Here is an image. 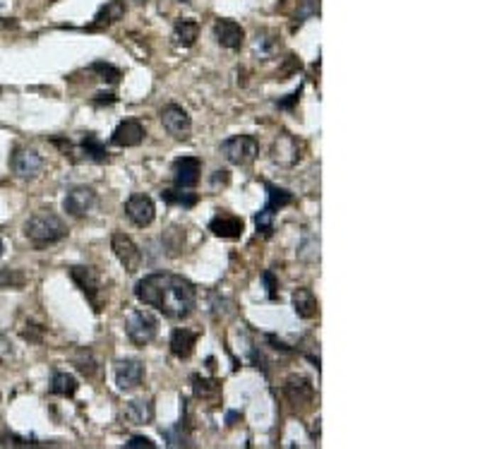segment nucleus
Wrapping results in <instances>:
<instances>
[{
  "instance_id": "1",
  "label": "nucleus",
  "mask_w": 480,
  "mask_h": 449,
  "mask_svg": "<svg viewBox=\"0 0 480 449\" xmlns=\"http://www.w3.org/2000/svg\"><path fill=\"white\" fill-rule=\"evenodd\" d=\"M135 296L140 303L161 310L170 320H185L197 305V288L192 286V281L168 271L144 276L135 286Z\"/></svg>"
},
{
  "instance_id": "2",
  "label": "nucleus",
  "mask_w": 480,
  "mask_h": 449,
  "mask_svg": "<svg viewBox=\"0 0 480 449\" xmlns=\"http://www.w3.org/2000/svg\"><path fill=\"white\" fill-rule=\"evenodd\" d=\"M24 236L36 245H50L67 236V226L62 224V219L58 214H53L50 210H41L27 219V224H24Z\"/></svg>"
},
{
  "instance_id": "3",
  "label": "nucleus",
  "mask_w": 480,
  "mask_h": 449,
  "mask_svg": "<svg viewBox=\"0 0 480 449\" xmlns=\"http://www.w3.org/2000/svg\"><path fill=\"white\" fill-rule=\"evenodd\" d=\"M125 332H128V339L135 346H147L159 334V320L147 310H135L125 320Z\"/></svg>"
},
{
  "instance_id": "4",
  "label": "nucleus",
  "mask_w": 480,
  "mask_h": 449,
  "mask_svg": "<svg viewBox=\"0 0 480 449\" xmlns=\"http://www.w3.org/2000/svg\"><path fill=\"white\" fill-rule=\"evenodd\" d=\"M221 154L231 163H236V166H248L260 154V144L250 135H236L221 142Z\"/></svg>"
},
{
  "instance_id": "5",
  "label": "nucleus",
  "mask_w": 480,
  "mask_h": 449,
  "mask_svg": "<svg viewBox=\"0 0 480 449\" xmlns=\"http://www.w3.org/2000/svg\"><path fill=\"white\" fill-rule=\"evenodd\" d=\"M267 195H269L267 207H264L255 219L257 231H262V233H271V221H274V214L279 212L281 207H286L293 202V195H290L288 190L276 188V185H271V183H267Z\"/></svg>"
},
{
  "instance_id": "6",
  "label": "nucleus",
  "mask_w": 480,
  "mask_h": 449,
  "mask_svg": "<svg viewBox=\"0 0 480 449\" xmlns=\"http://www.w3.org/2000/svg\"><path fill=\"white\" fill-rule=\"evenodd\" d=\"M111 248H113V252H116V257L120 260V264H123V267L128 269L130 274H135V271L142 267V250L137 248V243L130 236H125V233L116 231L111 236Z\"/></svg>"
},
{
  "instance_id": "7",
  "label": "nucleus",
  "mask_w": 480,
  "mask_h": 449,
  "mask_svg": "<svg viewBox=\"0 0 480 449\" xmlns=\"http://www.w3.org/2000/svg\"><path fill=\"white\" fill-rule=\"evenodd\" d=\"M97 202H99V198H97V193H94L92 188L80 185V188H72L70 193L65 195L62 207H65V212L70 214V217L82 219V217H87V214L94 210V207H97Z\"/></svg>"
},
{
  "instance_id": "8",
  "label": "nucleus",
  "mask_w": 480,
  "mask_h": 449,
  "mask_svg": "<svg viewBox=\"0 0 480 449\" xmlns=\"http://www.w3.org/2000/svg\"><path fill=\"white\" fill-rule=\"evenodd\" d=\"M161 123L163 128L168 130V135L178 137V140H187V137H190L192 120L182 106H175V104L166 106V109L161 111Z\"/></svg>"
},
{
  "instance_id": "9",
  "label": "nucleus",
  "mask_w": 480,
  "mask_h": 449,
  "mask_svg": "<svg viewBox=\"0 0 480 449\" xmlns=\"http://www.w3.org/2000/svg\"><path fill=\"white\" fill-rule=\"evenodd\" d=\"M70 276L82 288V293L87 296V301L92 303V308L99 313L101 310V281H99L97 271L89 267H70Z\"/></svg>"
},
{
  "instance_id": "10",
  "label": "nucleus",
  "mask_w": 480,
  "mask_h": 449,
  "mask_svg": "<svg viewBox=\"0 0 480 449\" xmlns=\"http://www.w3.org/2000/svg\"><path fill=\"white\" fill-rule=\"evenodd\" d=\"M125 217H128L132 224L140 226H149L156 217V207L147 195H132V198L125 202Z\"/></svg>"
},
{
  "instance_id": "11",
  "label": "nucleus",
  "mask_w": 480,
  "mask_h": 449,
  "mask_svg": "<svg viewBox=\"0 0 480 449\" xmlns=\"http://www.w3.org/2000/svg\"><path fill=\"white\" fill-rule=\"evenodd\" d=\"M144 379V365L140 360H118L116 363V384L118 389L132 391L142 384Z\"/></svg>"
},
{
  "instance_id": "12",
  "label": "nucleus",
  "mask_w": 480,
  "mask_h": 449,
  "mask_svg": "<svg viewBox=\"0 0 480 449\" xmlns=\"http://www.w3.org/2000/svg\"><path fill=\"white\" fill-rule=\"evenodd\" d=\"M209 231L214 236L219 238H229V240H236L245 233V221L236 217V214H229V212H219L217 217L209 221Z\"/></svg>"
},
{
  "instance_id": "13",
  "label": "nucleus",
  "mask_w": 480,
  "mask_h": 449,
  "mask_svg": "<svg viewBox=\"0 0 480 449\" xmlns=\"http://www.w3.org/2000/svg\"><path fill=\"white\" fill-rule=\"evenodd\" d=\"M200 173H202V161L195 159V156H182V159L173 163V180H175V185L182 190L197 185Z\"/></svg>"
},
{
  "instance_id": "14",
  "label": "nucleus",
  "mask_w": 480,
  "mask_h": 449,
  "mask_svg": "<svg viewBox=\"0 0 480 449\" xmlns=\"http://www.w3.org/2000/svg\"><path fill=\"white\" fill-rule=\"evenodd\" d=\"M144 125L140 120H123V123L118 125L116 130H113V137L111 142L116 144V147H137V144H142L144 140Z\"/></svg>"
},
{
  "instance_id": "15",
  "label": "nucleus",
  "mask_w": 480,
  "mask_h": 449,
  "mask_svg": "<svg viewBox=\"0 0 480 449\" xmlns=\"http://www.w3.org/2000/svg\"><path fill=\"white\" fill-rule=\"evenodd\" d=\"M214 36H217V41L224 48L236 50V48L243 46L245 29L240 27L238 22H233V20H217V22H214Z\"/></svg>"
},
{
  "instance_id": "16",
  "label": "nucleus",
  "mask_w": 480,
  "mask_h": 449,
  "mask_svg": "<svg viewBox=\"0 0 480 449\" xmlns=\"http://www.w3.org/2000/svg\"><path fill=\"white\" fill-rule=\"evenodd\" d=\"M12 171H15L17 175H22V178H31V175H36L43 166V159L36 151L31 149H20L12 154Z\"/></svg>"
},
{
  "instance_id": "17",
  "label": "nucleus",
  "mask_w": 480,
  "mask_h": 449,
  "mask_svg": "<svg viewBox=\"0 0 480 449\" xmlns=\"http://www.w3.org/2000/svg\"><path fill=\"white\" fill-rule=\"evenodd\" d=\"M293 310L295 315L302 320H312L320 313V303L315 298V293L310 288H295L293 291Z\"/></svg>"
},
{
  "instance_id": "18",
  "label": "nucleus",
  "mask_w": 480,
  "mask_h": 449,
  "mask_svg": "<svg viewBox=\"0 0 480 449\" xmlns=\"http://www.w3.org/2000/svg\"><path fill=\"white\" fill-rule=\"evenodd\" d=\"M195 344H197V334L190 330H175L170 334V353L175 358H190L195 351Z\"/></svg>"
},
{
  "instance_id": "19",
  "label": "nucleus",
  "mask_w": 480,
  "mask_h": 449,
  "mask_svg": "<svg viewBox=\"0 0 480 449\" xmlns=\"http://www.w3.org/2000/svg\"><path fill=\"white\" fill-rule=\"evenodd\" d=\"M286 394H288V399L295 404V406H307V404L312 401V384L307 382L305 377H293V379H288V384H286Z\"/></svg>"
},
{
  "instance_id": "20",
  "label": "nucleus",
  "mask_w": 480,
  "mask_h": 449,
  "mask_svg": "<svg viewBox=\"0 0 480 449\" xmlns=\"http://www.w3.org/2000/svg\"><path fill=\"white\" fill-rule=\"evenodd\" d=\"M151 418H154V406H151L149 399L130 401L128 409H125V421H130V426H144Z\"/></svg>"
},
{
  "instance_id": "21",
  "label": "nucleus",
  "mask_w": 480,
  "mask_h": 449,
  "mask_svg": "<svg viewBox=\"0 0 480 449\" xmlns=\"http://www.w3.org/2000/svg\"><path fill=\"white\" fill-rule=\"evenodd\" d=\"M197 34H200V24L195 20H180L173 27V39L178 46H192Z\"/></svg>"
},
{
  "instance_id": "22",
  "label": "nucleus",
  "mask_w": 480,
  "mask_h": 449,
  "mask_svg": "<svg viewBox=\"0 0 480 449\" xmlns=\"http://www.w3.org/2000/svg\"><path fill=\"white\" fill-rule=\"evenodd\" d=\"M77 379L72 375H67V372H55L53 375V382H50V391L58 396H75V391H77Z\"/></svg>"
},
{
  "instance_id": "23",
  "label": "nucleus",
  "mask_w": 480,
  "mask_h": 449,
  "mask_svg": "<svg viewBox=\"0 0 480 449\" xmlns=\"http://www.w3.org/2000/svg\"><path fill=\"white\" fill-rule=\"evenodd\" d=\"M82 151H84V156H89V159L97 163L109 161V151L97 140V135H87L84 140H82Z\"/></svg>"
},
{
  "instance_id": "24",
  "label": "nucleus",
  "mask_w": 480,
  "mask_h": 449,
  "mask_svg": "<svg viewBox=\"0 0 480 449\" xmlns=\"http://www.w3.org/2000/svg\"><path fill=\"white\" fill-rule=\"evenodd\" d=\"M123 15H125V5L120 3V0H109V3L99 10L97 22L99 24H111V22H118Z\"/></svg>"
},
{
  "instance_id": "25",
  "label": "nucleus",
  "mask_w": 480,
  "mask_h": 449,
  "mask_svg": "<svg viewBox=\"0 0 480 449\" xmlns=\"http://www.w3.org/2000/svg\"><path fill=\"white\" fill-rule=\"evenodd\" d=\"M161 200L168 202V205H180V207H195L197 205V195L195 193H182L180 190H163Z\"/></svg>"
},
{
  "instance_id": "26",
  "label": "nucleus",
  "mask_w": 480,
  "mask_h": 449,
  "mask_svg": "<svg viewBox=\"0 0 480 449\" xmlns=\"http://www.w3.org/2000/svg\"><path fill=\"white\" fill-rule=\"evenodd\" d=\"M24 274L17 269H0V288H22Z\"/></svg>"
},
{
  "instance_id": "27",
  "label": "nucleus",
  "mask_w": 480,
  "mask_h": 449,
  "mask_svg": "<svg viewBox=\"0 0 480 449\" xmlns=\"http://www.w3.org/2000/svg\"><path fill=\"white\" fill-rule=\"evenodd\" d=\"M276 48V41L274 39H269L267 34H257V39H255V53L260 55V58H269L271 55V50Z\"/></svg>"
},
{
  "instance_id": "28",
  "label": "nucleus",
  "mask_w": 480,
  "mask_h": 449,
  "mask_svg": "<svg viewBox=\"0 0 480 449\" xmlns=\"http://www.w3.org/2000/svg\"><path fill=\"white\" fill-rule=\"evenodd\" d=\"M89 70H92V72H99V75H101V80H106V82H118V77H120V70H118V67L109 65V63H94Z\"/></svg>"
},
{
  "instance_id": "29",
  "label": "nucleus",
  "mask_w": 480,
  "mask_h": 449,
  "mask_svg": "<svg viewBox=\"0 0 480 449\" xmlns=\"http://www.w3.org/2000/svg\"><path fill=\"white\" fill-rule=\"evenodd\" d=\"M41 442L36 440H27V438H17V435H3L0 438V447H39Z\"/></svg>"
},
{
  "instance_id": "30",
  "label": "nucleus",
  "mask_w": 480,
  "mask_h": 449,
  "mask_svg": "<svg viewBox=\"0 0 480 449\" xmlns=\"http://www.w3.org/2000/svg\"><path fill=\"white\" fill-rule=\"evenodd\" d=\"M140 447L151 449L154 447V442H151L149 438H132L130 442H125V449H140Z\"/></svg>"
},
{
  "instance_id": "31",
  "label": "nucleus",
  "mask_w": 480,
  "mask_h": 449,
  "mask_svg": "<svg viewBox=\"0 0 480 449\" xmlns=\"http://www.w3.org/2000/svg\"><path fill=\"white\" fill-rule=\"evenodd\" d=\"M264 283H267L269 298H274V296H276V283H274V276H271V271H267V274H264Z\"/></svg>"
},
{
  "instance_id": "32",
  "label": "nucleus",
  "mask_w": 480,
  "mask_h": 449,
  "mask_svg": "<svg viewBox=\"0 0 480 449\" xmlns=\"http://www.w3.org/2000/svg\"><path fill=\"white\" fill-rule=\"evenodd\" d=\"M3 252H5V243L0 240V257H3Z\"/></svg>"
},
{
  "instance_id": "33",
  "label": "nucleus",
  "mask_w": 480,
  "mask_h": 449,
  "mask_svg": "<svg viewBox=\"0 0 480 449\" xmlns=\"http://www.w3.org/2000/svg\"><path fill=\"white\" fill-rule=\"evenodd\" d=\"M178 3H187V0H178Z\"/></svg>"
}]
</instances>
